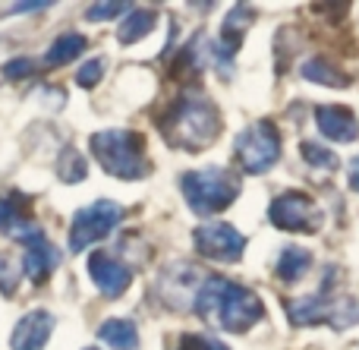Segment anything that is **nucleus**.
Returning <instances> with one entry per match:
<instances>
[{"instance_id": "obj_22", "label": "nucleus", "mask_w": 359, "mask_h": 350, "mask_svg": "<svg viewBox=\"0 0 359 350\" xmlns=\"http://www.w3.org/2000/svg\"><path fill=\"white\" fill-rule=\"evenodd\" d=\"M60 180H67V183H79V180H86V174H88V164H86V158L79 155L76 149H67L60 155Z\"/></svg>"}, {"instance_id": "obj_18", "label": "nucleus", "mask_w": 359, "mask_h": 350, "mask_svg": "<svg viewBox=\"0 0 359 350\" xmlns=\"http://www.w3.org/2000/svg\"><path fill=\"white\" fill-rule=\"evenodd\" d=\"M309 269H312V253L303 250V246H284L278 265H274L280 281H299Z\"/></svg>"}, {"instance_id": "obj_27", "label": "nucleus", "mask_w": 359, "mask_h": 350, "mask_svg": "<svg viewBox=\"0 0 359 350\" xmlns=\"http://www.w3.org/2000/svg\"><path fill=\"white\" fill-rule=\"evenodd\" d=\"M4 73H6V79H22V76L35 73V60H32V57H19V60H10V63L4 67Z\"/></svg>"}, {"instance_id": "obj_15", "label": "nucleus", "mask_w": 359, "mask_h": 350, "mask_svg": "<svg viewBox=\"0 0 359 350\" xmlns=\"http://www.w3.org/2000/svg\"><path fill=\"white\" fill-rule=\"evenodd\" d=\"M57 262H60V253L54 250V246L48 243L44 237L32 240L29 250H25V278H32V281H48V275L57 269Z\"/></svg>"}, {"instance_id": "obj_24", "label": "nucleus", "mask_w": 359, "mask_h": 350, "mask_svg": "<svg viewBox=\"0 0 359 350\" xmlns=\"http://www.w3.org/2000/svg\"><path fill=\"white\" fill-rule=\"evenodd\" d=\"M101 76H104V60H98V57H95V60H88L86 67L76 73V82H79L82 88H95L101 82Z\"/></svg>"}, {"instance_id": "obj_8", "label": "nucleus", "mask_w": 359, "mask_h": 350, "mask_svg": "<svg viewBox=\"0 0 359 350\" xmlns=\"http://www.w3.org/2000/svg\"><path fill=\"white\" fill-rule=\"evenodd\" d=\"M268 221L280 231H299L316 234L322 227V208L306 193H284L268 206Z\"/></svg>"}, {"instance_id": "obj_3", "label": "nucleus", "mask_w": 359, "mask_h": 350, "mask_svg": "<svg viewBox=\"0 0 359 350\" xmlns=\"http://www.w3.org/2000/svg\"><path fill=\"white\" fill-rule=\"evenodd\" d=\"M337 284V265L325 269V281L318 294L299 297V300L287 303V316L293 325H316V322H328L331 328H353L359 322V300L356 297H334Z\"/></svg>"}, {"instance_id": "obj_26", "label": "nucleus", "mask_w": 359, "mask_h": 350, "mask_svg": "<svg viewBox=\"0 0 359 350\" xmlns=\"http://www.w3.org/2000/svg\"><path fill=\"white\" fill-rule=\"evenodd\" d=\"M16 288H19V271H16V265H13L10 259H0V294L10 297V294H16Z\"/></svg>"}, {"instance_id": "obj_2", "label": "nucleus", "mask_w": 359, "mask_h": 350, "mask_svg": "<svg viewBox=\"0 0 359 350\" xmlns=\"http://www.w3.org/2000/svg\"><path fill=\"white\" fill-rule=\"evenodd\" d=\"M161 133L168 145L180 152H202L221 136V114L205 95H183L161 117Z\"/></svg>"}, {"instance_id": "obj_11", "label": "nucleus", "mask_w": 359, "mask_h": 350, "mask_svg": "<svg viewBox=\"0 0 359 350\" xmlns=\"http://www.w3.org/2000/svg\"><path fill=\"white\" fill-rule=\"evenodd\" d=\"M88 278H92L95 288L104 297H111V300L126 294V288H130V281H133L130 269H126L120 259H114L111 253H92V256H88Z\"/></svg>"}, {"instance_id": "obj_20", "label": "nucleus", "mask_w": 359, "mask_h": 350, "mask_svg": "<svg viewBox=\"0 0 359 350\" xmlns=\"http://www.w3.org/2000/svg\"><path fill=\"white\" fill-rule=\"evenodd\" d=\"M86 48H88V41H86V35H79V32L60 35L54 44H50V51H48V63H50V67H63V63L76 60V57H79Z\"/></svg>"}, {"instance_id": "obj_23", "label": "nucleus", "mask_w": 359, "mask_h": 350, "mask_svg": "<svg viewBox=\"0 0 359 350\" xmlns=\"http://www.w3.org/2000/svg\"><path fill=\"white\" fill-rule=\"evenodd\" d=\"M174 350H230V347L215 338H205V335H183Z\"/></svg>"}, {"instance_id": "obj_17", "label": "nucleus", "mask_w": 359, "mask_h": 350, "mask_svg": "<svg viewBox=\"0 0 359 350\" xmlns=\"http://www.w3.org/2000/svg\"><path fill=\"white\" fill-rule=\"evenodd\" d=\"M98 338L104 344H111V350H139V332L130 319H107L101 322Z\"/></svg>"}, {"instance_id": "obj_13", "label": "nucleus", "mask_w": 359, "mask_h": 350, "mask_svg": "<svg viewBox=\"0 0 359 350\" xmlns=\"http://www.w3.org/2000/svg\"><path fill=\"white\" fill-rule=\"evenodd\" d=\"M54 335V316L48 309H35V313L22 316L10 335L13 350H44V344Z\"/></svg>"}, {"instance_id": "obj_10", "label": "nucleus", "mask_w": 359, "mask_h": 350, "mask_svg": "<svg viewBox=\"0 0 359 350\" xmlns=\"http://www.w3.org/2000/svg\"><path fill=\"white\" fill-rule=\"evenodd\" d=\"M205 284L202 271L192 269L186 262H177L174 269H168L161 275V294H164V303L174 309H186V307H196V297H198V288Z\"/></svg>"}, {"instance_id": "obj_29", "label": "nucleus", "mask_w": 359, "mask_h": 350, "mask_svg": "<svg viewBox=\"0 0 359 350\" xmlns=\"http://www.w3.org/2000/svg\"><path fill=\"white\" fill-rule=\"evenodd\" d=\"M88 350H95V347H88Z\"/></svg>"}, {"instance_id": "obj_7", "label": "nucleus", "mask_w": 359, "mask_h": 350, "mask_svg": "<svg viewBox=\"0 0 359 350\" xmlns=\"http://www.w3.org/2000/svg\"><path fill=\"white\" fill-rule=\"evenodd\" d=\"M120 221H123V208L111 199H98V202H92V206L79 208L73 224H69V250L73 253L88 250L92 243L104 240Z\"/></svg>"}, {"instance_id": "obj_16", "label": "nucleus", "mask_w": 359, "mask_h": 350, "mask_svg": "<svg viewBox=\"0 0 359 350\" xmlns=\"http://www.w3.org/2000/svg\"><path fill=\"white\" fill-rule=\"evenodd\" d=\"M299 73H303V79L328 86V88H344L350 82V76L344 73L337 63H331L328 57H312V60H306L303 67H299Z\"/></svg>"}, {"instance_id": "obj_4", "label": "nucleus", "mask_w": 359, "mask_h": 350, "mask_svg": "<svg viewBox=\"0 0 359 350\" xmlns=\"http://www.w3.org/2000/svg\"><path fill=\"white\" fill-rule=\"evenodd\" d=\"M92 155L98 158V164L107 170L111 177L120 180H139L149 177L151 164L145 155V139L133 130H101L88 139Z\"/></svg>"}, {"instance_id": "obj_14", "label": "nucleus", "mask_w": 359, "mask_h": 350, "mask_svg": "<svg viewBox=\"0 0 359 350\" xmlns=\"http://www.w3.org/2000/svg\"><path fill=\"white\" fill-rule=\"evenodd\" d=\"M316 126L322 136L334 139V142H356V136H359V123H356L353 111L341 105L316 107Z\"/></svg>"}, {"instance_id": "obj_28", "label": "nucleus", "mask_w": 359, "mask_h": 350, "mask_svg": "<svg viewBox=\"0 0 359 350\" xmlns=\"http://www.w3.org/2000/svg\"><path fill=\"white\" fill-rule=\"evenodd\" d=\"M347 180H350V187L359 193V158H353L350 161V168H347Z\"/></svg>"}, {"instance_id": "obj_9", "label": "nucleus", "mask_w": 359, "mask_h": 350, "mask_svg": "<svg viewBox=\"0 0 359 350\" xmlns=\"http://www.w3.org/2000/svg\"><path fill=\"white\" fill-rule=\"evenodd\" d=\"M192 243H196V253L211 262H240L243 253H246V237L236 231L233 224H224V221H215V224H202L192 234Z\"/></svg>"}, {"instance_id": "obj_21", "label": "nucleus", "mask_w": 359, "mask_h": 350, "mask_svg": "<svg viewBox=\"0 0 359 350\" xmlns=\"http://www.w3.org/2000/svg\"><path fill=\"white\" fill-rule=\"evenodd\" d=\"M299 155H303V161L306 164H312L316 170H337V155L331 149H322V145H316V142H303L299 145Z\"/></svg>"}, {"instance_id": "obj_12", "label": "nucleus", "mask_w": 359, "mask_h": 350, "mask_svg": "<svg viewBox=\"0 0 359 350\" xmlns=\"http://www.w3.org/2000/svg\"><path fill=\"white\" fill-rule=\"evenodd\" d=\"M0 234L13 240H25V243L44 237L38 221L29 215V202L22 196H0Z\"/></svg>"}, {"instance_id": "obj_6", "label": "nucleus", "mask_w": 359, "mask_h": 350, "mask_svg": "<svg viewBox=\"0 0 359 350\" xmlns=\"http://www.w3.org/2000/svg\"><path fill=\"white\" fill-rule=\"evenodd\" d=\"M236 158L246 174H265L280 158V133L274 123L259 120L236 136Z\"/></svg>"}, {"instance_id": "obj_1", "label": "nucleus", "mask_w": 359, "mask_h": 350, "mask_svg": "<svg viewBox=\"0 0 359 350\" xmlns=\"http://www.w3.org/2000/svg\"><path fill=\"white\" fill-rule=\"evenodd\" d=\"M196 309L208 325L224 328V332L243 335L265 316V307L255 297V290L243 288V284L230 281V278H205V284L198 288Z\"/></svg>"}, {"instance_id": "obj_5", "label": "nucleus", "mask_w": 359, "mask_h": 350, "mask_svg": "<svg viewBox=\"0 0 359 350\" xmlns=\"http://www.w3.org/2000/svg\"><path fill=\"white\" fill-rule=\"evenodd\" d=\"M180 189L186 196V206L196 215H217L233 206V199L240 196V177L224 168L189 170L180 177Z\"/></svg>"}, {"instance_id": "obj_19", "label": "nucleus", "mask_w": 359, "mask_h": 350, "mask_svg": "<svg viewBox=\"0 0 359 350\" xmlns=\"http://www.w3.org/2000/svg\"><path fill=\"white\" fill-rule=\"evenodd\" d=\"M151 29H155V13L151 10H130L126 19L120 22L117 38H120V44H136V41H142Z\"/></svg>"}, {"instance_id": "obj_25", "label": "nucleus", "mask_w": 359, "mask_h": 350, "mask_svg": "<svg viewBox=\"0 0 359 350\" xmlns=\"http://www.w3.org/2000/svg\"><path fill=\"white\" fill-rule=\"evenodd\" d=\"M120 13H130V6L126 4H92L86 10V16L92 19V22H104V19H114V16H120Z\"/></svg>"}]
</instances>
